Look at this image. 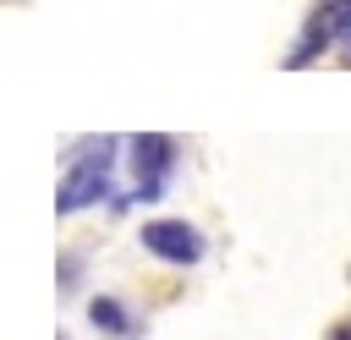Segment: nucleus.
Instances as JSON below:
<instances>
[{"label":"nucleus","instance_id":"7ed1b4c3","mask_svg":"<svg viewBox=\"0 0 351 340\" xmlns=\"http://www.w3.org/2000/svg\"><path fill=\"white\" fill-rule=\"evenodd\" d=\"M137 241H143L148 258L176 263V269H186V263L203 258V236H197V225H186V219H148V225L137 230Z\"/></svg>","mask_w":351,"mask_h":340},{"label":"nucleus","instance_id":"20e7f679","mask_svg":"<svg viewBox=\"0 0 351 340\" xmlns=\"http://www.w3.org/2000/svg\"><path fill=\"white\" fill-rule=\"evenodd\" d=\"M346 27H351V5H346V0H324V5L307 16V27H302L296 49L285 55V66H307V60L324 55L335 38H346Z\"/></svg>","mask_w":351,"mask_h":340},{"label":"nucleus","instance_id":"39448f33","mask_svg":"<svg viewBox=\"0 0 351 340\" xmlns=\"http://www.w3.org/2000/svg\"><path fill=\"white\" fill-rule=\"evenodd\" d=\"M88 324L104 329L110 340H137V318H132L115 296H93V302H88Z\"/></svg>","mask_w":351,"mask_h":340},{"label":"nucleus","instance_id":"f03ea898","mask_svg":"<svg viewBox=\"0 0 351 340\" xmlns=\"http://www.w3.org/2000/svg\"><path fill=\"white\" fill-rule=\"evenodd\" d=\"M126 165H132V192L143 203H159L165 197V181L176 170V137H165V132L126 137Z\"/></svg>","mask_w":351,"mask_h":340},{"label":"nucleus","instance_id":"0eeeda50","mask_svg":"<svg viewBox=\"0 0 351 340\" xmlns=\"http://www.w3.org/2000/svg\"><path fill=\"white\" fill-rule=\"evenodd\" d=\"M329 340H351V324H335V329H329Z\"/></svg>","mask_w":351,"mask_h":340},{"label":"nucleus","instance_id":"f257e3e1","mask_svg":"<svg viewBox=\"0 0 351 340\" xmlns=\"http://www.w3.org/2000/svg\"><path fill=\"white\" fill-rule=\"evenodd\" d=\"M110 175H115V137L82 143L55 181V214H82L99 197H110Z\"/></svg>","mask_w":351,"mask_h":340},{"label":"nucleus","instance_id":"6e6552de","mask_svg":"<svg viewBox=\"0 0 351 340\" xmlns=\"http://www.w3.org/2000/svg\"><path fill=\"white\" fill-rule=\"evenodd\" d=\"M340 55H346V60H351V27H346V38H340Z\"/></svg>","mask_w":351,"mask_h":340},{"label":"nucleus","instance_id":"423d86ee","mask_svg":"<svg viewBox=\"0 0 351 340\" xmlns=\"http://www.w3.org/2000/svg\"><path fill=\"white\" fill-rule=\"evenodd\" d=\"M77 269H82V263L66 252V258H60V291H71V285H77Z\"/></svg>","mask_w":351,"mask_h":340}]
</instances>
